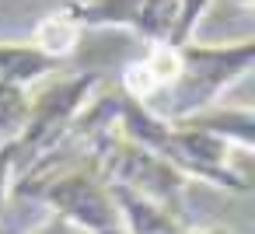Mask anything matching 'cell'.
<instances>
[{
    "instance_id": "6da1fadb",
    "label": "cell",
    "mask_w": 255,
    "mask_h": 234,
    "mask_svg": "<svg viewBox=\"0 0 255 234\" xmlns=\"http://www.w3.org/2000/svg\"><path fill=\"white\" fill-rule=\"evenodd\" d=\"M116 129L123 136H129L133 143L161 154L189 182H210V185L227 189V192H248L252 189L248 175L234 164V154H241V150L231 147L224 136L196 126L192 119L168 122V119L154 116L147 105H140V102H133L129 95L119 91Z\"/></svg>"
},
{
    "instance_id": "7a4b0ae2",
    "label": "cell",
    "mask_w": 255,
    "mask_h": 234,
    "mask_svg": "<svg viewBox=\"0 0 255 234\" xmlns=\"http://www.w3.org/2000/svg\"><path fill=\"white\" fill-rule=\"evenodd\" d=\"M255 63V42H182L178 46V74L175 81L147 105L154 116L178 122L196 112L217 105V98L234 88Z\"/></svg>"
},
{
    "instance_id": "3957f363",
    "label": "cell",
    "mask_w": 255,
    "mask_h": 234,
    "mask_svg": "<svg viewBox=\"0 0 255 234\" xmlns=\"http://www.w3.org/2000/svg\"><path fill=\"white\" fill-rule=\"evenodd\" d=\"M102 74L95 70H74L63 77H53L49 84H42L35 95H28V116L21 133L14 136L11 147H0L11 154V168H14V182L25 178L28 171H35L67 136L70 122L77 119V112L88 105V98L102 88Z\"/></svg>"
},
{
    "instance_id": "277c9868",
    "label": "cell",
    "mask_w": 255,
    "mask_h": 234,
    "mask_svg": "<svg viewBox=\"0 0 255 234\" xmlns=\"http://www.w3.org/2000/svg\"><path fill=\"white\" fill-rule=\"evenodd\" d=\"M11 196L42 203L49 213L67 220L81 234H98V231L119 224L112 189L91 161H77V164L46 168L39 175H28V178L11 185Z\"/></svg>"
},
{
    "instance_id": "5b68a950",
    "label": "cell",
    "mask_w": 255,
    "mask_h": 234,
    "mask_svg": "<svg viewBox=\"0 0 255 234\" xmlns=\"http://www.w3.org/2000/svg\"><path fill=\"white\" fill-rule=\"evenodd\" d=\"M88 161L98 168V175L109 185H123V189H129V192H136V196L171 210L175 217L189 220L185 217L189 178L182 171H175L161 154H154V150L133 143L129 136H123L119 129H112V133H105L95 143Z\"/></svg>"
},
{
    "instance_id": "8992f818",
    "label": "cell",
    "mask_w": 255,
    "mask_h": 234,
    "mask_svg": "<svg viewBox=\"0 0 255 234\" xmlns=\"http://www.w3.org/2000/svg\"><path fill=\"white\" fill-rule=\"evenodd\" d=\"M63 11L81 28H129L143 42H171L178 0H67Z\"/></svg>"
},
{
    "instance_id": "52a82bcc",
    "label": "cell",
    "mask_w": 255,
    "mask_h": 234,
    "mask_svg": "<svg viewBox=\"0 0 255 234\" xmlns=\"http://www.w3.org/2000/svg\"><path fill=\"white\" fill-rule=\"evenodd\" d=\"M178 74V46L171 42H147L143 56L129 60L119 74V91L140 105H150Z\"/></svg>"
},
{
    "instance_id": "ba28073f",
    "label": "cell",
    "mask_w": 255,
    "mask_h": 234,
    "mask_svg": "<svg viewBox=\"0 0 255 234\" xmlns=\"http://www.w3.org/2000/svg\"><path fill=\"white\" fill-rule=\"evenodd\" d=\"M109 189H112V203H116L123 234H182L189 227V220L175 217L171 210H164L123 185H109Z\"/></svg>"
},
{
    "instance_id": "9c48e42d",
    "label": "cell",
    "mask_w": 255,
    "mask_h": 234,
    "mask_svg": "<svg viewBox=\"0 0 255 234\" xmlns=\"http://www.w3.org/2000/svg\"><path fill=\"white\" fill-rule=\"evenodd\" d=\"M63 63L39 53L32 42H0V81H11L21 88H32L46 77H53Z\"/></svg>"
},
{
    "instance_id": "30bf717a",
    "label": "cell",
    "mask_w": 255,
    "mask_h": 234,
    "mask_svg": "<svg viewBox=\"0 0 255 234\" xmlns=\"http://www.w3.org/2000/svg\"><path fill=\"white\" fill-rule=\"evenodd\" d=\"M81 35H84V28H81L63 7H56V11H49V14L35 25V32H32V46H35L39 53H46L49 60L63 63V60L74 56Z\"/></svg>"
},
{
    "instance_id": "8fae6325",
    "label": "cell",
    "mask_w": 255,
    "mask_h": 234,
    "mask_svg": "<svg viewBox=\"0 0 255 234\" xmlns=\"http://www.w3.org/2000/svg\"><path fill=\"white\" fill-rule=\"evenodd\" d=\"M28 88L0 81V147H11L28 116Z\"/></svg>"
},
{
    "instance_id": "7c38bea8",
    "label": "cell",
    "mask_w": 255,
    "mask_h": 234,
    "mask_svg": "<svg viewBox=\"0 0 255 234\" xmlns=\"http://www.w3.org/2000/svg\"><path fill=\"white\" fill-rule=\"evenodd\" d=\"M213 4V0H178V21H175V35H171V46H182L192 39L196 25L203 21L206 7Z\"/></svg>"
},
{
    "instance_id": "4fadbf2b",
    "label": "cell",
    "mask_w": 255,
    "mask_h": 234,
    "mask_svg": "<svg viewBox=\"0 0 255 234\" xmlns=\"http://www.w3.org/2000/svg\"><path fill=\"white\" fill-rule=\"evenodd\" d=\"M11 182H14V168H11V154L0 150V220H4V203L11 196Z\"/></svg>"
},
{
    "instance_id": "5bb4252c",
    "label": "cell",
    "mask_w": 255,
    "mask_h": 234,
    "mask_svg": "<svg viewBox=\"0 0 255 234\" xmlns=\"http://www.w3.org/2000/svg\"><path fill=\"white\" fill-rule=\"evenodd\" d=\"M28 234H81V231H77V227H70L67 220H60L56 213H49V217H46L42 224H35Z\"/></svg>"
},
{
    "instance_id": "9a60e30c",
    "label": "cell",
    "mask_w": 255,
    "mask_h": 234,
    "mask_svg": "<svg viewBox=\"0 0 255 234\" xmlns=\"http://www.w3.org/2000/svg\"><path fill=\"white\" fill-rule=\"evenodd\" d=\"M182 234H234V231H227V227H185Z\"/></svg>"
},
{
    "instance_id": "2e32d148",
    "label": "cell",
    "mask_w": 255,
    "mask_h": 234,
    "mask_svg": "<svg viewBox=\"0 0 255 234\" xmlns=\"http://www.w3.org/2000/svg\"><path fill=\"white\" fill-rule=\"evenodd\" d=\"M98 234H123V227L116 224V227H105V231H98Z\"/></svg>"
}]
</instances>
